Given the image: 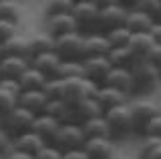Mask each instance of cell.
Returning a JSON list of instances; mask_svg holds the SVG:
<instances>
[{"mask_svg":"<svg viewBox=\"0 0 161 159\" xmlns=\"http://www.w3.org/2000/svg\"><path fill=\"white\" fill-rule=\"evenodd\" d=\"M153 24H155V18L153 16H149V14H145V12H141V10L131 8L129 16H127V24H125V26H127L133 34H141V32H149Z\"/></svg>","mask_w":161,"mask_h":159,"instance_id":"23","label":"cell"},{"mask_svg":"<svg viewBox=\"0 0 161 159\" xmlns=\"http://www.w3.org/2000/svg\"><path fill=\"white\" fill-rule=\"evenodd\" d=\"M57 77L60 79H75V77H85L83 71V61H63L58 67Z\"/></svg>","mask_w":161,"mask_h":159,"instance_id":"35","label":"cell"},{"mask_svg":"<svg viewBox=\"0 0 161 159\" xmlns=\"http://www.w3.org/2000/svg\"><path fill=\"white\" fill-rule=\"evenodd\" d=\"M113 69L109 57L107 54H99V57H85L83 58V71H85V77L89 81L97 83V85H103V81L107 79L109 71Z\"/></svg>","mask_w":161,"mask_h":159,"instance_id":"11","label":"cell"},{"mask_svg":"<svg viewBox=\"0 0 161 159\" xmlns=\"http://www.w3.org/2000/svg\"><path fill=\"white\" fill-rule=\"evenodd\" d=\"M99 14H101V8H97L91 0H83V2L75 4L73 16L79 26V32H83V34L101 32L99 30Z\"/></svg>","mask_w":161,"mask_h":159,"instance_id":"7","label":"cell"},{"mask_svg":"<svg viewBox=\"0 0 161 159\" xmlns=\"http://www.w3.org/2000/svg\"><path fill=\"white\" fill-rule=\"evenodd\" d=\"M64 89H63V99L69 103L70 107L83 103L85 99H91L97 95L99 85L93 81H89L87 77H75V79H63Z\"/></svg>","mask_w":161,"mask_h":159,"instance_id":"2","label":"cell"},{"mask_svg":"<svg viewBox=\"0 0 161 159\" xmlns=\"http://www.w3.org/2000/svg\"><path fill=\"white\" fill-rule=\"evenodd\" d=\"M4 57V51H2V44H0V58Z\"/></svg>","mask_w":161,"mask_h":159,"instance_id":"49","label":"cell"},{"mask_svg":"<svg viewBox=\"0 0 161 159\" xmlns=\"http://www.w3.org/2000/svg\"><path fill=\"white\" fill-rule=\"evenodd\" d=\"M159 113V103L151 99H133L131 101V123H133V135H145L149 121Z\"/></svg>","mask_w":161,"mask_h":159,"instance_id":"3","label":"cell"},{"mask_svg":"<svg viewBox=\"0 0 161 159\" xmlns=\"http://www.w3.org/2000/svg\"><path fill=\"white\" fill-rule=\"evenodd\" d=\"M12 147H14V139H12V135H10L6 129L0 125V153H2V155H6V153H8Z\"/></svg>","mask_w":161,"mask_h":159,"instance_id":"40","label":"cell"},{"mask_svg":"<svg viewBox=\"0 0 161 159\" xmlns=\"http://www.w3.org/2000/svg\"><path fill=\"white\" fill-rule=\"evenodd\" d=\"M109 61L113 67H125V69H131L135 64V54L131 52L129 47H119V48H111L109 51Z\"/></svg>","mask_w":161,"mask_h":159,"instance_id":"31","label":"cell"},{"mask_svg":"<svg viewBox=\"0 0 161 159\" xmlns=\"http://www.w3.org/2000/svg\"><path fill=\"white\" fill-rule=\"evenodd\" d=\"M63 89H64V81L60 77H53L44 83L42 91L47 93L48 99H63Z\"/></svg>","mask_w":161,"mask_h":159,"instance_id":"37","label":"cell"},{"mask_svg":"<svg viewBox=\"0 0 161 159\" xmlns=\"http://www.w3.org/2000/svg\"><path fill=\"white\" fill-rule=\"evenodd\" d=\"M2 51L4 54H12V57H26V58H32V51H30V38L28 36H22V34H16L12 36L10 41H6L2 44Z\"/></svg>","mask_w":161,"mask_h":159,"instance_id":"24","label":"cell"},{"mask_svg":"<svg viewBox=\"0 0 161 159\" xmlns=\"http://www.w3.org/2000/svg\"><path fill=\"white\" fill-rule=\"evenodd\" d=\"M20 16H22V6L18 0H0V18L20 22Z\"/></svg>","mask_w":161,"mask_h":159,"instance_id":"33","label":"cell"},{"mask_svg":"<svg viewBox=\"0 0 161 159\" xmlns=\"http://www.w3.org/2000/svg\"><path fill=\"white\" fill-rule=\"evenodd\" d=\"M60 125H63V123L57 121L54 117L47 115V113H40V115H36V119H34L32 131L36 133V135L42 137L48 145H53V143H54V137H57V133H58V129H60Z\"/></svg>","mask_w":161,"mask_h":159,"instance_id":"17","label":"cell"},{"mask_svg":"<svg viewBox=\"0 0 161 159\" xmlns=\"http://www.w3.org/2000/svg\"><path fill=\"white\" fill-rule=\"evenodd\" d=\"M131 8L149 14L155 20H161V0H135Z\"/></svg>","mask_w":161,"mask_h":159,"instance_id":"36","label":"cell"},{"mask_svg":"<svg viewBox=\"0 0 161 159\" xmlns=\"http://www.w3.org/2000/svg\"><path fill=\"white\" fill-rule=\"evenodd\" d=\"M63 159H89V155L85 153V149H75V151H67Z\"/></svg>","mask_w":161,"mask_h":159,"instance_id":"44","label":"cell"},{"mask_svg":"<svg viewBox=\"0 0 161 159\" xmlns=\"http://www.w3.org/2000/svg\"><path fill=\"white\" fill-rule=\"evenodd\" d=\"M47 103H48V97H47V93H44L42 89L20 91V95H18V105L28 109V111H32V113H36V115H40V113L44 111Z\"/></svg>","mask_w":161,"mask_h":159,"instance_id":"19","label":"cell"},{"mask_svg":"<svg viewBox=\"0 0 161 159\" xmlns=\"http://www.w3.org/2000/svg\"><path fill=\"white\" fill-rule=\"evenodd\" d=\"M54 51L63 61H83L85 58V34L69 32L54 38Z\"/></svg>","mask_w":161,"mask_h":159,"instance_id":"5","label":"cell"},{"mask_svg":"<svg viewBox=\"0 0 161 159\" xmlns=\"http://www.w3.org/2000/svg\"><path fill=\"white\" fill-rule=\"evenodd\" d=\"M121 2H123V4H127V6H133V2H135V0H121Z\"/></svg>","mask_w":161,"mask_h":159,"instance_id":"48","label":"cell"},{"mask_svg":"<svg viewBox=\"0 0 161 159\" xmlns=\"http://www.w3.org/2000/svg\"><path fill=\"white\" fill-rule=\"evenodd\" d=\"M30 38V51H32V57L34 54H42V52H48V51H54V36L44 30H40L36 34H32Z\"/></svg>","mask_w":161,"mask_h":159,"instance_id":"30","label":"cell"},{"mask_svg":"<svg viewBox=\"0 0 161 159\" xmlns=\"http://www.w3.org/2000/svg\"><path fill=\"white\" fill-rule=\"evenodd\" d=\"M149 34H151V38H153L155 42H159V44H161V20H155V24L151 26Z\"/></svg>","mask_w":161,"mask_h":159,"instance_id":"45","label":"cell"},{"mask_svg":"<svg viewBox=\"0 0 161 159\" xmlns=\"http://www.w3.org/2000/svg\"><path fill=\"white\" fill-rule=\"evenodd\" d=\"M101 115H105V109L101 107V103L95 97L85 99L83 103L73 107V121L80 123V125L85 121H89V119H95V117H101Z\"/></svg>","mask_w":161,"mask_h":159,"instance_id":"18","label":"cell"},{"mask_svg":"<svg viewBox=\"0 0 161 159\" xmlns=\"http://www.w3.org/2000/svg\"><path fill=\"white\" fill-rule=\"evenodd\" d=\"M95 99L101 103V107H103L105 111H107V109L117 107V105H125V103L133 101V97H131V95H127V93L119 91V89H115V87H111V85H99Z\"/></svg>","mask_w":161,"mask_h":159,"instance_id":"16","label":"cell"},{"mask_svg":"<svg viewBox=\"0 0 161 159\" xmlns=\"http://www.w3.org/2000/svg\"><path fill=\"white\" fill-rule=\"evenodd\" d=\"M145 135H149V137H159V139H161V109H159L157 115H155V117L149 121L147 129H145ZM145 135H143V137H145Z\"/></svg>","mask_w":161,"mask_h":159,"instance_id":"39","label":"cell"},{"mask_svg":"<svg viewBox=\"0 0 161 159\" xmlns=\"http://www.w3.org/2000/svg\"><path fill=\"white\" fill-rule=\"evenodd\" d=\"M0 79H2V73H0Z\"/></svg>","mask_w":161,"mask_h":159,"instance_id":"53","label":"cell"},{"mask_svg":"<svg viewBox=\"0 0 161 159\" xmlns=\"http://www.w3.org/2000/svg\"><path fill=\"white\" fill-rule=\"evenodd\" d=\"M42 113L54 117L60 123L73 121V107H70L64 99H48V103H47V107H44Z\"/></svg>","mask_w":161,"mask_h":159,"instance_id":"26","label":"cell"},{"mask_svg":"<svg viewBox=\"0 0 161 159\" xmlns=\"http://www.w3.org/2000/svg\"><path fill=\"white\" fill-rule=\"evenodd\" d=\"M133 73V81H135V97L145 95V93H153L157 87H161V71L155 64H151L147 58L143 61H135V64L131 67Z\"/></svg>","mask_w":161,"mask_h":159,"instance_id":"1","label":"cell"},{"mask_svg":"<svg viewBox=\"0 0 161 159\" xmlns=\"http://www.w3.org/2000/svg\"><path fill=\"white\" fill-rule=\"evenodd\" d=\"M129 10H131V6H127V4H123V2H117V4H113V6H107V8H101L99 30L109 32V30H113V28L125 26V24H127Z\"/></svg>","mask_w":161,"mask_h":159,"instance_id":"9","label":"cell"},{"mask_svg":"<svg viewBox=\"0 0 161 159\" xmlns=\"http://www.w3.org/2000/svg\"><path fill=\"white\" fill-rule=\"evenodd\" d=\"M64 153L60 151L58 147H54V145H47L42 149V151L38 153V155H34V159H63Z\"/></svg>","mask_w":161,"mask_h":159,"instance_id":"41","label":"cell"},{"mask_svg":"<svg viewBox=\"0 0 161 159\" xmlns=\"http://www.w3.org/2000/svg\"><path fill=\"white\" fill-rule=\"evenodd\" d=\"M139 159H161V139L159 137H141V145L137 151Z\"/></svg>","mask_w":161,"mask_h":159,"instance_id":"29","label":"cell"},{"mask_svg":"<svg viewBox=\"0 0 161 159\" xmlns=\"http://www.w3.org/2000/svg\"><path fill=\"white\" fill-rule=\"evenodd\" d=\"M47 81H48L47 74H42L38 69L30 67L28 71L18 79V85H20V89H22V91H32V89H42Z\"/></svg>","mask_w":161,"mask_h":159,"instance_id":"28","label":"cell"},{"mask_svg":"<svg viewBox=\"0 0 161 159\" xmlns=\"http://www.w3.org/2000/svg\"><path fill=\"white\" fill-rule=\"evenodd\" d=\"M83 131H85V135H87V139H91V137H113V131H111L105 115L85 121L83 123Z\"/></svg>","mask_w":161,"mask_h":159,"instance_id":"27","label":"cell"},{"mask_svg":"<svg viewBox=\"0 0 161 159\" xmlns=\"http://www.w3.org/2000/svg\"><path fill=\"white\" fill-rule=\"evenodd\" d=\"M159 109H161V101H159Z\"/></svg>","mask_w":161,"mask_h":159,"instance_id":"52","label":"cell"},{"mask_svg":"<svg viewBox=\"0 0 161 159\" xmlns=\"http://www.w3.org/2000/svg\"><path fill=\"white\" fill-rule=\"evenodd\" d=\"M103 85H111L119 91L127 93V95L135 97V81H133V73L131 69L125 67H113L107 74V79L103 81Z\"/></svg>","mask_w":161,"mask_h":159,"instance_id":"15","label":"cell"},{"mask_svg":"<svg viewBox=\"0 0 161 159\" xmlns=\"http://www.w3.org/2000/svg\"><path fill=\"white\" fill-rule=\"evenodd\" d=\"M105 119H107L111 131H113L115 139L133 135V123H131V103L125 105H117L113 109L105 111Z\"/></svg>","mask_w":161,"mask_h":159,"instance_id":"6","label":"cell"},{"mask_svg":"<svg viewBox=\"0 0 161 159\" xmlns=\"http://www.w3.org/2000/svg\"><path fill=\"white\" fill-rule=\"evenodd\" d=\"M20 91H22V89H20L18 81H12V79H0V121L18 107Z\"/></svg>","mask_w":161,"mask_h":159,"instance_id":"12","label":"cell"},{"mask_svg":"<svg viewBox=\"0 0 161 159\" xmlns=\"http://www.w3.org/2000/svg\"><path fill=\"white\" fill-rule=\"evenodd\" d=\"M4 159H34V155H30V153H24L20 151V149H10V151L4 155Z\"/></svg>","mask_w":161,"mask_h":159,"instance_id":"43","label":"cell"},{"mask_svg":"<svg viewBox=\"0 0 161 159\" xmlns=\"http://www.w3.org/2000/svg\"><path fill=\"white\" fill-rule=\"evenodd\" d=\"M0 159H4V155H2V153H0Z\"/></svg>","mask_w":161,"mask_h":159,"instance_id":"51","label":"cell"},{"mask_svg":"<svg viewBox=\"0 0 161 159\" xmlns=\"http://www.w3.org/2000/svg\"><path fill=\"white\" fill-rule=\"evenodd\" d=\"M32 67V61L26 57H12V54H4L0 58V73H2V79H12V81H18L28 69Z\"/></svg>","mask_w":161,"mask_h":159,"instance_id":"14","label":"cell"},{"mask_svg":"<svg viewBox=\"0 0 161 159\" xmlns=\"http://www.w3.org/2000/svg\"><path fill=\"white\" fill-rule=\"evenodd\" d=\"M109 38V44L111 48H119V47H129V41L133 36V32L129 30L127 26H119V28H113V30L105 32Z\"/></svg>","mask_w":161,"mask_h":159,"instance_id":"34","label":"cell"},{"mask_svg":"<svg viewBox=\"0 0 161 159\" xmlns=\"http://www.w3.org/2000/svg\"><path fill=\"white\" fill-rule=\"evenodd\" d=\"M34 119H36V113H32V111H28V109L18 105L12 113H8V115L0 121V125L6 129L14 139V137L22 135V133L30 131L32 125H34Z\"/></svg>","mask_w":161,"mask_h":159,"instance_id":"8","label":"cell"},{"mask_svg":"<svg viewBox=\"0 0 161 159\" xmlns=\"http://www.w3.org/2000/svg\"><path fill=\"white\" fill-rule=\"evenodd\" d=\"M30 61H32L34 69H38L42 74H47L48 79H53V77H57L63 58L57 54V51H48V52H42V54H34Z\"/></svg>","mask_w":161,"mask_h":159,"instance_id":"20","label":"cell"},{"mask_svg":"<svg viewBox=\"0 0 161 159\" xmlns=\"http://www.w3.org/2000/svg\"><path fill=\"white\" fill-rule=\"evenodd\" d=\"M75 8L73 0H44L42 12L44 16H53V14H70Z\"/></svg>","mask_w":161,"mask_h":159,"instance_id":"32","label":"cell"},{"mask_svg":"<svg viewBox=\"0 0 161 159\" xmlns=\"http://www.w3.org/2000/svg\"><path fill=\"white\" fill-rule=\"evenodd\" d=\"M97 8H107V6H113V4L121 2V0H91Z\"/></svg>","mask_w":161,"mask_h":159,"instance_id":"46","label":"cell"},{"mask_svg":"<svg viewBox=\"0 0 161 159\" xmlns=\"http://www.w3.org/2000/svg\"><path fill=\"white\" fill-rule=\"evenodd\" d=\"M16 34H18V22L0 18V44H4L12 36H16Z\"/></svg>","mask_w":161,"mask_h":159,"instance_id":"38","label":"cell"},{"mask_svg":"<svg viewBox=\"0 0 161 159\" xmlns=\"http://www.w3.org/2000/svg\"><path fill=\"white\" fill-rule=\"evenodd\" d=\"M47 145L48 143L40 135H36L32 129L26 131V133H22V135H18V137H14V149H20V151L30 153V155H38Z\"/></svg>","mask_w":161,"mask_h":159,"instance_id":"21","label":"cell"},{"mask_svg":"<svg viewBox=\"0 0 161 159\" xmlns=\"http://www.w3.org/2000/svg\"><path fill=\"white\" fill-rule=\"evenodd\" d=\"M73 2H75V4H77V2H83V0H73Z\"/></svg>","mask_w":161,"mask_h":159,"instance_id":"50","label":"cell"},{"mask_svg":"<svg viewBox=\"0 0 161 159\" xmlns=\"http://www.w3.org/2000/svg\"><path fill=\"white\" fill-rule=\"evenodd\" d=\"M44 30H47L50 36H63V34L69 32H77L79 26L75 22L73 12L70 14H53V16H44Z\"/></svg>","mask_w":161,"mask_h":159,"instance_id":"13","label":"cell"},{"mask_svg":"<svg viewBox=\"0 0 161 159\" xmlns=\"http://www.w3.org/2000/svg\"><path fill=\"white\" fill-rule=\"evenodd\" d=\"M111 44L105 32H93L85 34V57H99V54H109Z\"/></svg>","mask_w":161,"mask_h":159,"instance_id":"22","label":"cell"},{"mask_svg":"<svg viewBox=\"0 0 161 159\" xmlns=\"http://www.w3.org/2000/svg\"><path fill=\"white\" fill-rule=\"evenodd\" d=\"M115 159H139V155H117Z\"/></svg>","mask_w":161,"mask_h":159,"instance_id":"47","label":"cell"},{"mask_svg":"<svg viewBox=\"0 0 161 159\" xmlns=\"http://www.w3.org/2000/svg\"><path fill=\"white\" fill-rule=\"evenodd\" d=\"M147 61H149L151 64H155V67H157L159 71H161V44H159V42H155V47L151 48Z\"/></svg>","mask_w":161,"mask_h":159,"instance_id":"42","label":"cell"},{"mask_svg":"<svg viewBox=\"0 0 161 159\" xmlns=\"http://www.w3.org/2000/svg\"><path fill=\"white\" fill-rule=\"evenodd\" d=\"M85 141H87V135L83 131V125L75 123V121H69V123L60 125L53 145L58 147L63 153H67V151H75V149H83Z\"/></svg>","mask_w":161,"mask_h":159,"instance_id":"4","label":"cell"},{"mask_svg":"<svg viewBox=\"0 0 161 159\" xmlns=\"http://www.w3.org/2000/svg\"><path fill=\"white\" fill-rule=\"evenodd\" d=\"M85 153L89 159H115L117 157V139L115 137H91L85 141Z\"/></svg>","mask_w":161,"mask_h":159,"instance_id":"10","label":"cell"},{"mask_svg":"<svg viewBox=\"0 0 161 159\" xmlns=\"http://www.w3.org/2000/svg\"><path fill=\"white\" fill-rule=\"evenodd\" d=\"M153 47H155V41L151 38L149 32L133 34V36H131V41H129V48H131V52L135 54V58H137V61H143V58H147Z\"/></svg>","mask_w":161,"mask_h":159,"instance_id":"25","label":"cell"}]
</instances>
